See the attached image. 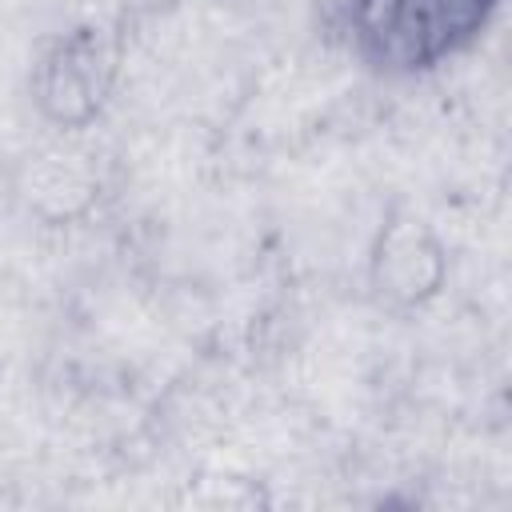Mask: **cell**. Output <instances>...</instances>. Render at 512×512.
<instances>
[{
  "label": "cell",
  "instance_id": "obj_1",
  "mask_svg": "<svg viewBox=\"0 0 512 512\" xmlns=\"http://www.w3.org/2000/svg\"><path fill=\"white\" fill-rule=\"evenodd\" d=\"M500 0H340L336 32L376 76H420L468 52Z\"/></svg>",
  "mask_w": 512,
  "mask_h": 512
}]
</instances>
